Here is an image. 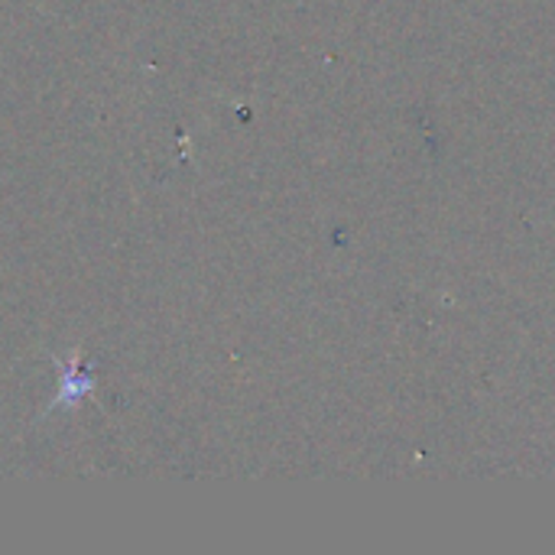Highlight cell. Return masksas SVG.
<instances>
[{
	"mask_svg": "<svg viewBox=\"0 0 555 555\" xmlns=\"http://www.w3.org/2000/svg\"><path fill=\"white\" fill-rule=\"evenodd\" d=\"M91 390H94V377L78 374V354H75V358H72V364H68V367H65V374H62L59 400L52 403V410H59V406H75V403H81Z\"/></svg>",
	"mask_w": 555,
	"mask_h": 555,
	"instance_id": "1",
	"label": "cell"
}]
</instances>
